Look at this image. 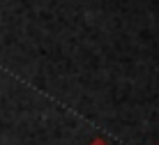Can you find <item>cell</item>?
Returning <instances> with one entry per match:
<instances>
[{
    "instance_id": "cell-1",
    "label": "cell",
    "mask_w": 159,
    "mask_h": 145,
    "mask_svg": "<svg viewBox=\"0 0 159 145\" xmlns=\"http://www.w3.org/2000/svg\"><path fill=\"white\" fill-rule=\"evenodd\" d=\"M90 145H108L106 141H104V138H95V141H92Z\"/></svg>"
}]
</instances>
